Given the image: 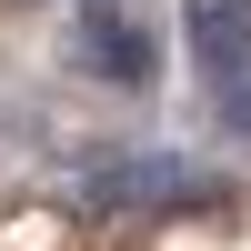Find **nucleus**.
Masks as SVG:
<instances>
[{
    "mask_svg": "<svg viewBox=\"0 0 251 251\" xmlns=\"http://www.w3.org/2000/svg\"><path fill=\"white\" fill-rule=\"evenodd\" d=\"M181 30H191V60L211 91H231L251 71V0H181Z\"/></svg>",
    "mask_w": 251,
    "mask_h": 251,
    "instance_id": "f03ea898",
    "label": "nucleus"
},
{
    "mask_svg": "<svg viewBox=\"0 0 251 251\" xmlns=\"http://www.w3.org/2000/svg\"><path fill=\"white\" fill-rule=\"evenodd\" d=\"M71 60L91 80H121V91H141V80L161 71V60H151V30H141L131 10H111V0H91V10L71 20Z\"/></svg>",
    "mask_w": 251,
    "mask_h": 251,
    "instance_id": "f257e3e1",
    "label": "nucleus"
}]
</instances>
